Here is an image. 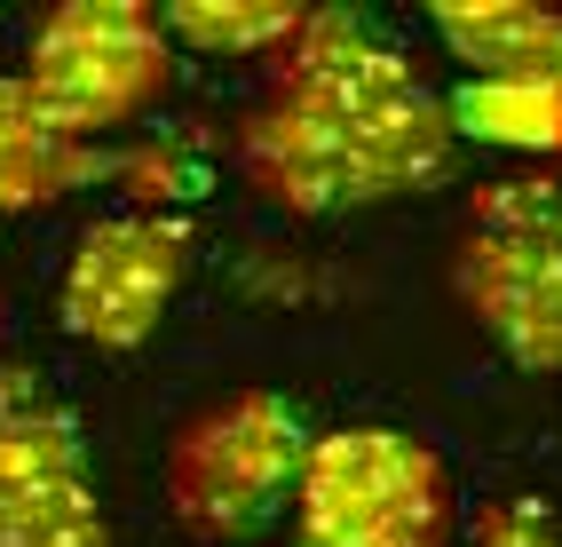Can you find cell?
I'll return each mask as SVG.
<instances>
[{
  "label": "cell",
  "mask_w": 562,
  "mask_h": 547,
  "mask_svg": "<svg viewBox=\"0 0 562 547\" xmlns=\"http://www.w3.org/2000/svg\"><path fill=\"white\" fill-rule=\"evenodd\" d=\"M452 152H460V135H452L443 96L428 80L389 96V103H364V112L270 96L238 127L246 175L285 214H349V206L412 199V191H428V182L452 175Z\"/></svg>",
  "instance_id": "1"
},
{
  "label": "cell",
  "mask_w": 562,
  "mask_h": 547,
  "mask_svg": "<svg viewBox=\"0 0 562 547\" xmlns=\"http://www.w3.org/2000/svg\"><path fill=\"white\" fill-rule=\"evenodd\" d=\"M310 421L285 405L278 389H238L206 405L199 421L175 428L167 445V507L182 516V532L199 539H261L310 468Z\"/></svg>",
  "instance_id": "2"
},
{
  "label": "cell",
  "mask_w": 562,
  "mask_h": 547,
  "mask_svg": "<svg viewBox=\"0 0 562 547\" xmlns=\"http://www.w3.org/2000/svg\"><path fill=\"white\" fill-rule=\"evenodd\" d=\"M293 547H443L452 477L404 428H333L293 492Z\"/></svg>",
  "instance_id": "3"
},
{
  "label": "cell",
  "mask_w": 562,
  "mask_h": 547,
  "mask_svg": "<svg viewBox=\"0 0 562 547\" xmlns=\"http://www.w3.org/2000/svg\"><path fill=\"white\" fill-rule=\"evenodd\" d=\"M167 80H175V48L159 32V9H135V0H71L32 32L24 56V88L80 143H95L103 127H127Z\"/></svg>",
  "instance_id": "4"
},
{
  "label": "cell",
  "mask_w": 562,
  "mask_h": 547,
  "mask_svg": "<svg viewBox=\"0 0 562 547\" xmlns=\"http://www.w3.org/2000/svg\"><path fill=\"white\" fill-rule=\"evenodd\" d=\"M522 191L531 182L483 199V223L460 254V302L522 373H562V206Z\"/></svg>",
  "instance_id": "5"
},
{
  "label": "cell",
  "mask_w": 562,
  "mask_h": 547,
  "mask_svg": "<svg viewBox=\"0 0 562 547\" xmlns=\"http://www.w3.org/2000/svg\"><path fill=\"white\" fill-rule=\"evenodd\" d=\"M191 278V231L175 214H103V223L71 246V270H64V334L88 342V349H143L159 334L167 302L182 294Z\"/></svg>",
  "instance_id": "6"
},
{
  "label": "cell",
  "mask_w": 562,
  "mask_h": 547,
  "mask_svg": "<svg viewBox=\"0 0 562 547\" xmlns=\"http://www.w3.org/2000/svg\"><path fill=\"white\" fill-rule=\"evenodd\" d=\"M95 507L88 436L32 373H0V539Z\"/></svg>",
  "instance_id": "7"
},
{
  "label": "cell",
  "mask_w": 562,
  "mask_h": 547,
  "mask_svg": "<svg viewBox=\"0 0 562 547\" xmlns=\"http://www.w3.org/2000/svg\"><path fill=\"white\" fill-rule=\"evenodd\" d=\"M404 88H420L412 56L389 41L372 16H302L293 48L278 56V96H302V103H333V112H364V103H389Z\"/></svg>",
  "instance_id": "8"
},
{
  "label": "cell",
  "mask_w": 562,
  "mask_h": 547,
  "mask_svg": "<svg viewBox=\"0 0 562 547\" xmlns=\"http://www.w3.org/2000/svg\"><path fill=\"white\" fill-rule=\"evenodd\" d=\"M428 24L468 64V80H554L562 88V16L554 9L475 0V9H436Z\"/></svg>",
  "instance_id": "9"
},
{
  "label": "cell",
  "mask_w": 562,
  "mask_h": 547,
  "mask_svg": "<svg viewBox=\"0 0 562 547\" xmlns=\"http://www.w3.org/2000/svg\"><path fill=\"white\" fill-rule=\"evenodd\" d=\"M88 167H95L88 143L64 135L41 112V96L24 88V71H0V214H32V206L64 199Z\"/></svg>",
  "instance_id": "10"
},
{
  "label": "cell",
  "mask_w": 562,
  "mask_h": 547,
  "mask_svg": "<svg viewBox=\"0 0 562 547\" xmlns=\"http://www.w3.org/2000/svg\"><path fill=\"white\" fill-rule=\"evenodd\" d=\"M443 120L460 143L562 159V88L554 80H460L443 96Z\"/></svg>",
  "instance_id": "11"
},
{
  "label": "cell",
  "mask_w": 562,
  "mask_h": 547,
  "mask_svg": "<svg viewBox=\"0 0 562 547\" xmlns=\"http://www.w3.org/2000/svg\"><path fill=\"white\" fill-rule=\"evenodd\" d=\"M159 32L175 56H206V64L285 56L293 32H302V9H278V0H175V9H159Z\"/></svg>",
  "instance_id": "12"
},
{
  "label": "cell",
  "mask_w": 562,
  "mask_h": 547,
  "mask_svg": "<svg viewBox=\"0 0 562 547\" xmlns=\"http://www.w3.org/2000/svg\"><path fill=\"white\" fill-rule=\"evenodd\" d=\"M475 547H562V532L539 516V500H507V507H492V524L475 532Z\"/></svg>",
  "instance_id": "13"
},
{
  "label": "cell",
  "mask_w": 562,
  "mask_h": 547,
  "mask_svg": "<svg viewBox=\"0 0 562 547\" xmlns=\"http://www.w3.org/2000/svg\"><path fill=\"white\" fill-rule=\"evenodd\" d=\"M0 547H120V539H111L103 507H71V516H56V524H32V532L0 539Z\"/></svg>",
  "instance_id": "14"
}]
</instances>
